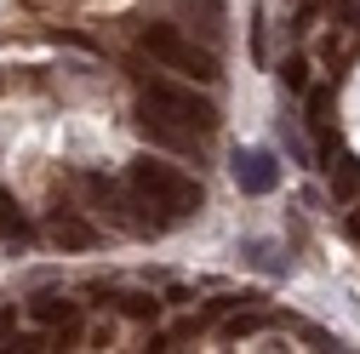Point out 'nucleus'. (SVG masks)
Masks as SVG:
<instances>
[{
	"mask_svg": "<svg viewBox=\"0 0 360 354\" xmlns=\"http://www.w3.org/2000/svg\"><path fill=\"white\" fill-rule=\"evenodd\" d=\"M131 189H138L149 206H160V217L172 223V217H189V211H200V183H189L177 166H166V160H131Z\"/></svg>",
	"mask_w": 360,
	"mask_h": 354,
	"instance_id": "nucleus-1",
	"label": "nucleus"
},
{
	"mask_svg": "<svg viewBox=\"0 0 360 354\" xmlns=\"http://www.w3.org/2000/svg\"><path fill=\"white\" fill-rule=\"evenodd\" d=\"M138 46H143L155 63L189 74V80H217V58L200 52L195 40H184V29H177V23H143V29H138Z\"/></svg>",
	"mask_w": 360,
	"mask_h": 354,
	"instance_id": "nucleus-2",
	"label": "nucleus"
},
{
	"mask_svg": "<svg viewBox=\"0 0 360 354\" xmlns=\"http://www.w3.org/2000/svg\"><path fill=\"white\" fill-rule=\"evenodd\" d=\"M143 109L184 120L189 131H212L217 126V103L200 98V92H189V86H172V80H143Z\"/></svg>",
	"mask_w": 360,
	"mask_h": 354,
	"instance_id": "nucleus-3",
	"label": "nucleus"
},
{
	"mask_svg": "<svg viewBox=\"0 0 360 354\" xmlns=\"http://www.w3.org/2000/svg\"><path fill=\"white\" fill-rule=\"evenodd\" d=\"M275 183H281V160L269 149H240L235 155V189L240 195H269Z\"/></svg>",
	"mask_w": 360,
	"mask_h": 354,
	"instance_id": "nucleus-4",
	"label": "nucleus"
},
{
	"mask_svg": "<svg viewBox=\"0 0 360 354\" xmlns=\"http://www.w3.org/2000/svg\"><path fill=\"white\" fill-rule=\"evenodd\" d=\"M138 126H143V138H149V143H166V149H177V155H189V149H195V138L184 131V120H172V114L143 109V114H138Z\"/></svg>",
	"mask_w": 360,
	"mask_h": 354,
	"instance_id": "nucleus-5",
	"label": "nucleus"
},
{
	"mask_svg": "<svg viewBox=\"0 0 360 354\" xmlns=\"http://www.w3.org/2000/svg\"><path fill=\"white\" fill-rule=\"evenodd\" d=\"M52 246H58V251H92V246H98V229L63 211V217H52Z\"/></svg>",
	"mask_w": 360,
	"mask_h": 354,
	"instance_id": "nucleus-6",
	"label": "nucleus"
},
{
	"mask_svg": "<svg viewBox=\"0 0 360 354\" xmlns=\"http://www.w3.org/2000/svg\"><path fill=\"white\" fill-rule=\"evenodd\" d=\"M29 315H34L40 326H75V320H80V308H75L69 297H58V291H40V297L29 303Z\"/></svg>",
	"mask_w": 360,
	"mask_h": 354,
	"instance_id": "nucleus-7",
	"label": "nucleus"
},
{
	"mask_svg": "<svg viewBox=\"0 0 360 354\" xmlns=\"http://www.w3.org/2000/svg\"><path fill=\"white\" fill-rule=\"evenodd\" d=\"M354 189H360V160H354V155H338V166H332V195L349 200Z\"/></svg>",
	"mask_w": 360,
	"mask_h": 354,
	"instance_id": "nucleus-8",
	"label": "nucleus"
},
{
	"mask_svg": "<svg viewBox=\"0 0 360 354\" xmlns=\"http://www.w3.org/2000/svg\"><path fill=\"white\" fill-rule=\"evenodd\" d=\"M0 235H12V240H23L29 235V217H23V206L0 189Z\"/></svg>",
	"mask_w": 360,
	"mask_h": 354,
	"instance_id": "nucleus-9",
	"label": "nucleus"
},
{
	"mask_svg": "<svg viewBox=\"0 0 360 354\" xmlns=\"http://www.w3.org/2000/svg\"><path fill=\"white\" fill-rule=\"evenodd\" d=\"M246 263H252V269H269V275L286 269V257H275V246H269V240H246Z\"/></svg>",
	"mask_w": 360,
	"mask_h": 354,
	"instance_id": "nucleus-10",
	"label": "nucleus"
},
{
	"mask_svg": "<svg viewBox=\"0 0 360 354\" xmlns=\"http://www.w3.org/2000/svg\"><path fill=\"white\" fill-rule=\"evenodd\" d=\"M120 315H131V320H155V315H160V297H143V291H126V297H120Z\"/></svg>",
	"mask_w": 360,
	"mask_h": 354,
	"instance_id": "nucleus-11",
	"label": "nucleus"
},
{
	"mask_svg": "<svg viewBox=\"0 0 360 354\" xmlns=\"http://www.w3.org/2000/svg\"><path fill=\"white\" fill-rule=\"evenodd\" d=\"M281 80H286V92H303V86H309V63L303 58H286L281 63Z\"/></svg>",
	"mask_w": 360,
	"mask_h": 354,
	"instance_id": "nucleus-12",
	"label": "nucleus"
},
{
	"mask_svg": "<svg viewBox=\"0 0 360 354\" xmlns=\"http://www.w3.org/2000/svg\"><path fill=\"white\" fill-rule=\"evenodd\" d=\"M263 326H269L263 315H235L229 326H223V337H252V332H263Z\"/></svg>",
	"mask_w": 360,
	"mask_h": 354,
	"instance_id": "nucleus-13",
	"label": "nucleus"
},
{
	"mask_svg": "<svg viewBox=\"0 0 360 354\" xmlns=\"http://www.w3.org/2000/svg\"><path fill=\"white\" fill-rule=\"evenodd\" d=\"M326 109H332V92H309V120H314V126L326 120Z\"/></svg>",
	"mask_w": 360,
	"mask_h": 354,
	"instance_id": "nucleus-14",
	"label": "nucleus"
},
{
	"mask_svg": "<svg viewBox=\"0 0 360 354\" xmlns=\"http://www.w3.org/2000/svg\"><path fill=\"white\" fill-rule=\"evenodd\" d=\"M314 12H321V6H314V0H303V6H297V23H292V29H297V34H303V29H309V23H314Z\"/></svg>",
	"mask_w": 360,
	"mask_h": 354,
	"instance_id": "nucleus-15",
	"label": "nucleus"
},
{
	"mask_svg": "<svg viewBox=\"0 0 360 354\" xmlns=\"http://www.w3.org/2000/svg\"><path fill=\"white\" fill-rule=\"evenodd\" d=\"M349 240H360V206L349 211Z\"/></svg>",
	"mask_w": 360,
	"mask_h": 354,
	"instance_id": "nucleus-16",
	"label": "nucleus"
}]
</instances>
